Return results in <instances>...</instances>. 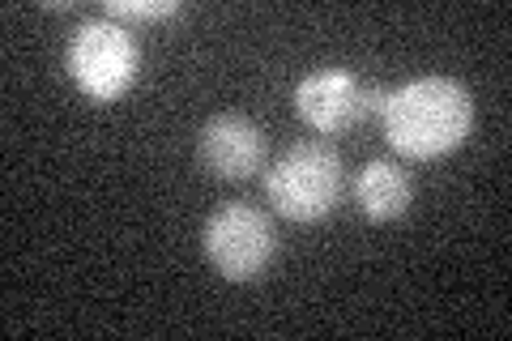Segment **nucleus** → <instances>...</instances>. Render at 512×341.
Here are the masks:
<instances>
[{"label":"nucleus","mask_w":512,"mask_h":341,"mask_svg":"<svg viewBox=\"0 0 512 341\" xmlns=\"http://www.w3.org/2000/svg\"><path fill=\"white\" fill-rule=\"evenodd\" d=\"M384 141L410 162H436L466 145L474 128V94L457 77H414L389 90Z\"/></svg>","instance_id":"1"},{"label":"nucleus","mask_w":512,"mask_h":341,"mask_svg":"<svg viewBox=\"0 0 512 341\" xmlns=\"http://www.w3.org/2000/svg\"><path fill=\"white\" fill-rule=\"evenodd\" d=\"M346 171L333 145L325 141H299L286 154H278L265 167V197L274 214L295 226L325 222L342 201Z\"/></svg>","instance_id":"2"},{"label":"nucleus","mask_w":512,"mask_h":341,"mask_svg":"<svg viewBox=\"0 0 512 341\" xmlns=\"http://www.w3.org/2000/svg\"><path fill=\"white\" fill-rule=\"evenodd\" d=\"M201 248L205 261L214 265V273H222V282H261L269 265L278 256V235L269 214H261L248 201H227L218 205L210 218H205L201 231Z\"/></svg>","instance_id":"3"},{"label":"nucleus","mask_w":512,"mask_h":341,"mask_svg":"<svg viewBox=\"0 0 512 341\" xmlns=\"http://www.w3.org/2000/svg\"><path fill=\"white\" fill-rule=\"evenodd\" d=\"M64 64H69L73 86L82 90L90 103H116L133 90L141 52L120 22L94 18V22H82L73 30Z\"/></svg>","instance_id":"4"},{"label":"nucleus","mask_w":512,"mask_h":341,"mask_svg":"<svg viewBox=\"0 0 512 341\" xmlns=\"http://www.w3.org/2000/svg\"><path fill=\"white\" fill-rule=\"evenodd\" d=\"M197 162L214 180H227V184L256 180L269 167V137L252 116L218 111L197 133Z\"/></svg>","instance_id":"5"},{"label":"nucleus","mask_w":512,"mask_h":341,"mask_svg":"<svg viewBox=\"0 0 512 341\" xmlns=\"http://www.w3.org/2000/svg\"><path fill=\"white\" fill-rule=\"evenodd\" d=\"M295 116L320 137L346 133L350 124L363 120V81L338 64L312 69L295 86Z\"/></svg>","instance_id":"6"},{"label":"nucleus","mask_w":512,"mask_h":341,"mask_svg":"<svg viewBox=\"0 0 512 341\" xmlns=\"http://www.w3.org/2000/svg\"><path fill=\"white\" fill-rule=\"evenodd\" d=\"M414 201V180L402 162L393 158H372L355 180V205L367 222H397Z\"/></svg>","instance_id":"7"},{"label":"nucleus","mask_w":512,"mask_h":341,"mask_svg":"<svg viewBox=\"0 0 512 341\" xmlns=\"http://www.w3.org/2000/svg\"><path fill=\"white\" fill-rule=\"evenodd\" d=\"M184 5L180 0H107L103 5V18L107 22H167V18H180Z\"/></svg>","instance_id":"8"}]
</instances>
